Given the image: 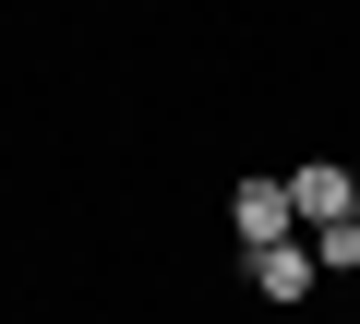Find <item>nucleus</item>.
Segmentation results:
<instances>
[{"label": "nucleus", "mask_w": 360, "mask_h": 324, "mask_svg": "<svg viewBox=\"0 0 360 324\" xmlns=\"http://www.w3.org/2000/svg\"><path fill=\"white\" fill-rule=\"evenodd\" d=\"M229 228H240V252H276V240H300V205H288V181H240V193H229Z\"/></svg>", "instance_id": "nucleus-1"}, {"label": "nucleus", "mask_w": 360, "mask_h": 324, "mask_svg": "<svg viewBox=\"0 0 360 324\" xmlns=\"http://www.w3.org/2000/svg\"><path fill=\"white\" fill-rule=\"evenodd\" d=\"M312 264H324V276H360V216H336V228H312Z\"/></svg>", "instance_id": "nucleus-4"}, {"label": "nucleus", "mask_w": 360, "mask_h": 324, "mask_svg": "<svg viewBox=\"0 0 360 324\" xmlns=\"http://www.w3.org/2000/svg\"><path fill=\"white\" fill-rule=\"evenodd\" d=\"M288 205H300V228H336V216H360V169L312 156V169H288Z\"/></svg>", "instance_id": "nucleus-2"}, {"label": "nucleus", "mask_w": 360, "mask_h": 324, "mask_svg": "<svg viewBox=\"0 0 360 324\" xmlns=\"http://www.w3.org/2000/svg\"><path fill=\"white\" fill-rule=\"evenodd\" d=\"M240 264H252V300H276V312L324 288V264H312V228H300V240H276V252H240Z\"/></svg>", "instance_id": "nucleus-3"}]
</instances>
